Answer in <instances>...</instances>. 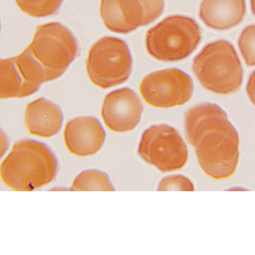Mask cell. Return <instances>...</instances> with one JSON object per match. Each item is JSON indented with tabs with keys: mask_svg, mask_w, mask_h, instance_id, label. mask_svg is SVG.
I'll return each mask as SVG.
<instances>
[{
	"mask_svg": "<svg viewBox=\"0 0 255 255\" xmlns=\"http://www.w3.org/2000/svg\"><path fill=\"white\" fill-rule=\"evenodd\" d=\"M184 128L201 168L224 170L239 157L238 132L218 105L203 103L189 109L185 115Z\"/></svg>",
	"mask_w": 255,
	"mask_h": 255,
	"instance_id": "cell-1",
	"label": "cell"
},
{
	"mask_svg": "<svg viewBox=\"0 0 255 255\" xmlns=\"http://www.w3.org/2000/svg\"><path fill=\"white\" fill-rule=\"evenodd\" d=\"M57 160L42 142L30 139L14 143L2 161L0 177L8 188L17 191H31L45 186L55 178Z\"/></svg>",
	"mask_w": 255,
	"mask_h": 255,
	"instance_id": "cell-2",
	"label": "cell"
},
{
	"mask_svg": "<svg viewBox=\"0 0 255 255\" xmlns=\"http://www.w3.org/2000/svg\"><path fill=\"white\" fill-rule=\"evenodd\" d=\"M193 71L207 90L223 95L241 87L243 69L233 45L224 40L208 44L194 58Z\"/></svg>",
	"mask_w": 255,
	"mask_h": 255,
	"instance_id": "cell-3",
	"label": "cell"
},
{
	"mask_svg": "<svg viewBox=\"0 0 255 255\" xmlns=\"http://www.w3.org/2000/svg\"><path fill=\"white\" fill-rule=\"evenodd\" d=\"M200 29L192 18L181 15L166 17L146 33L145 46L154 58L165 62L185 59L195 49Z\"/></svg>",
	"mask_w": 255,
	"mask_h": 255,
	"instance_id": "cell-4",
	"label": "cell"
},
{
	"mask_svg": "<svg viewBox=\"0 0 255 255\" xmlns=\"http://www.w3.org/2000/svg\"><path fill=\"white\" fill-rule=\"evenodd\" d=\"M27 48L42 68L45 82L60 77L74 60L78 50L74 35L59 22L38 26Z\"/></svg>",
	"mask_w": 255,
	"mask_h": 255,
	"instance_id": "cell-5",
	"label": "cell"
},
{
	"mask_svg": "<svg viewBox=\"0 0 255 255\" xmlns=\"http://www.w3.org/2000/svg\"><path fill=\"white\" fill-rule=\"evenodd\" d=\"M86 66L91 81L105 89L121 84L128 79L132 69V58L124 41L105 36L90 48Z\"/></svg>",
	"mask_w": 255,
	"mask_h": 255,
	"instance_id": "cell-6",
	"label": "cell"
},
{
	"mask_svg": "<svg viewBox=\"0 0 255 255\" xmlns=\"http://www.w3.org/2000/svg\"><path fill=\"white\" fill-rule=\"evenodd\" d=\"M137 151L143 161L163 173L182 169L189 157L187 146L180 133L165 124L152 126L145 130Z\"/></svg>",
	"mask_w": 255,
	"mask_h": 255,
	"instance_id": "cell-7",
	"label": "cell"
},
{
	"mask_svg": "<svg viewBox=\"0 0 255 255\" xmlns=\"http://www.w3.org/2000/svg\"><path fill=\"white\" fill-rule=\"evenodd\" d=\"M193 91L191 77L177 68L152 72L143 78L139 85L143 100L159 108L183 105L190 99Z\"/></svg>",
	"mask_w": 255,
	"mask_h": 255,
	"instance_id": "cell-8",
	"label": "cell"
},
{
	"mask_svg": "<svg viewBox=\"0 0 255 255\" xmlns=\"http://www.w3.org/2000/svg\"><path fill=\"white\" fill-rule=\"evenodd\" d=\"M45 82L43 70L26 47L19 55L0 61V98L28 96Z\"/></svg>",
	"mask_w": 255,
	"mask_h": 255,
	"instance_id": "cell-9",
	"label": "cell"
},
{
	"mask_svg": "<svg viewBox=\"0 0 255 255\" xmlns=\"http://www.w3.org/2000/svg\"><path fill=\"white\" fill-rule=\"evenodd\" d=\"M163 7V0H101L100 12L109 30L126 33L153 21Z\"/></svg>",
	"mask_w": 255,
	"mask_h": 255,
	"instance_id": "cell-10",
	"label": "cell"
},
{
	"mask_svg": "<svg viewBox=\"0 0 255 255\" xmlns=\"http://www.w3.org/2000/svg\"><path fill=\"white\" fill-rule=\"evenodd\" d=\"M143 106L136 94L124 88L113 91L106 95L101 109L105 125L116 132L133 129L138 124Z\"/></svg>",
	"mask_w": 255,
	"mask_h": 255,
	"instance_id": "cell-11",
	"label": "cell"
},
{
	"mask_svg": "<svg viewBox=\"0 0 255 255\" xmlns=\"http://www.w3.org/2000/svg\"><path fill=\"white\" fill-rule=\"evenodd\" d=\"M63 136L66 146L70 153L85 157L96 154L101 149L106 134L97 119L87 116L68 121Z\"/></svg>",
	"mask_w": 255,
	"mask_h": 255,
	"instance_id": "cell-12",
	"label": "cell"
},
{
	"mask_svg": "<svg viewBox=\"0 0 255 255\" xmlns=\"http://www.w3.org/2000/svg\"><path fill=\"white\" fill-rule=\"evenodd\" d=\"M63 113L56 104L45 98H38L29 103L24 112V123L32 135L48 138L61 129Z\"/></svg>",
	"mask_w": 255,
	"mask_h": 255,
	"instance_id": "cell-13",
	"label": "cell"
},
{
	"mask_svg": "<svg viewBox=\"0 0 255 255\" xmlns=\"http://www.w3.org/2000/svg\"><path fill=\"white\" fill-rule=\"evenodd\" d=\"M245 11V0H203L199 16L207 26L215 29L225 30L239 23Z\"/></svg>",
	"mask_w": 255,
	"mask_h": 255,
	"instance_id": "cell-14",
	"label": "cell"
},
{
	"mask_svg": "<svg viewBox=\"0 0 255 255\" xmlns=\"http://www.w3.org/2000/svg\"><path fill=\"white\" fill-rule=\"evenodd\" d=\"M70 190L114 191L108 175L98 169H88L79 174L74 179Z\"/></svg>",
	"mask_w": 255,
	"mask_h": 255,
	"instance_id": "cell-15",
	"label": "cell"
},
{
	"mask_svg": "<svg viewBox=\"0 0 255 255\" xmlns=\"http://www.w3.org/2000/svg\"><path fill=\"white\" fill-rule=\"evenodd\" d=\"M19 9L27 15L42 17L54 14L62 0H15Z\"/></svg>",
	"mask_w": 255,
	"mask_h": 255,
	"instance_id": "cell-16",
	"label": "cell"
},
{
	"mask_svg": "<svg viewBox=\"0 0 255 255\" xmlns=\"http://www.w3.org/2000/svg\"><path fill=\"white\" fill-rule=\"evenodd\" d=\"M238 45L246 64L250 66H255V25H250L243 30Z\"/></svg>",
	"mask_w": 255,
	"mask_h": 255,
	"instance_id": "cell-17",
	"label": "cell"
},
{
	"mask_svg": "<svg viewBox=\"0 0 255 255\" xmlns=\"http://www.w3.org/2000/svg\"><path fill=\"white\" fill-rule=\"evenodd\" d=\"M195 187L193 182L187 177L174 174L167 176L160 181L157 190L164 191H193Z\"/></svg>",
	"mask_w": 255,
	"mask_h": 255,
	"instance_id": "cell-18",
	"label": "cell"
},
{
	"mask_svg": "<svg viewBox=\"0 0 255 255\" xmlns=\"http://www.w3.org/2000/svg\"><path fill=\"white\" fill-rule=\"evenodd\" d=\"M248 95L255 106V70L250 75L246 87Z\"/></svg>",
	"mask_w": 255,
	"mask_h": 255,
	"instance_id": "cell-19",
	"label": "cell"
},
{
	"mask_svg": "<svg viewBox=\"0 0 255 255\" xmlns=\"http://www.w3.org/2000/svg\"><path fill=\"white\" fill-rule=\"evenodd\" d=\"M251 4L252 11L255 16V0H251Z\"/></svg>",
	"mask_w": 255,
	"mask_h": 255,
	"instance_id": "cell-20",
	"label": "cell"
}]
</instances>
